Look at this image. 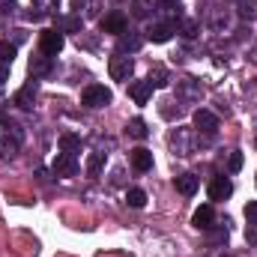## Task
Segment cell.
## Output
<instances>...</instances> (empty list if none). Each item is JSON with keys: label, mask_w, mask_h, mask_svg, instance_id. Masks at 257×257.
<instances>
[{"label": "cell", "mask_w": 257, "mask_h": 257, "mask_svg": "<svg viewBox=\"0 0 257 257\" xmlns=\"http://www.w3.org/2000/svg\"><path fill=\"white\" fill-rule=\"evenodd\" d=\"M141 45H144V39L135 36V33H123V36H117V54H135Z\"/></svg>", "instance_id": "cell-17"}, {"label": "cell", "mask_w": 257, "mask_h": 257, "mask_svg": "<svg viewBox=\"0 0 257 257\" xmlns=\"http://www.w3.org/2000/svg\"><path fill=\"white\" fill-rule=\"evenodd\" d=\"M156 6H162V9H177L180 0H156Z\"/></svg>", "instance_id": "cell-33"}, {"label": "cell", "mask_w": 257, "mask_h": 257, "mask_svg": "<svg viewBox=\"0 0 257 257\" xmlns=\"http://www.w3.org/2000/svg\"><path fill=\"white\" fill-rule=\"evenodd\" d=\"M12 60H15V45L0 42V63H3V66H12Z\"/></svg>", "instance_id": "cell-29"}, {"label": "cell", "mask_w": 257, "mask_h": 257, "mask_svg": "<svg viewBox=\"0 0 257 257\" xmlns=\"http://www.w3.org/2000/svg\"><path fill=\"white\" fill-rule=\"evenodd\" d=\"M132 168L135 171H141V174H147V171H153V153L150 150H132Z\"/></svg>", "instance_id": "cell-16"}, {"label": "cell", "mask_w": 257, "mask_h": 257, "mask_svg": "<svg viewBox=\"0 0 257 257\" xmlns=\"http://www.w3.org/2000/svg\"><path fill=\"white\" fill-rule=\"evenodd\" d=\"M108 72H111L114 81H128L132 72H135V63H132V57H126V54H117V57H111Z\"/></svg>", "instance_id": "cell-6"}, {"label": "cell", "mask_w": 257, "mask_h": 257, "mask_svg": "<svg viewBox=\"0 0 257 257\" xmlns=\"http://www.w3.org/2000/svg\"><path fill=\"white\" fill-rule=\"evenodd\" d=\"M0 126H3V117H0Z\"/></svg>", "instance_id": "cell-35"}, {"label": "cell", "mask_w": 257, "mask_h": 257, "mask_svg": "<svg viewBox=\"0 0 257 257\" xmlns=\"http://www.w3.org/2000/svg\"><path fill=\"white\" fill-rule=\"evenodd\" d=\"M63 45H66V36L60 30H45V33L39 36V51L48 54V57H57V54L63 51Z\"/></svg>", "instance_id": "cell-5"}, {"label": "cell", "mask_w": 257, "mask_h": 257, "mask_svg": "<svg viewBox=\"0 0 257 257\" xmlns=\"http://www.w3.org/2000/svg\"><path fill=\"white\" fill-rule=\"evenodd\" d=\"M168 144H171V150L177 153V156H192L194 153V132L192 128H174L171 132V138H168Z\"/></svg>", "instance_id": "cell-2"}, {"label": "cell", "mask_w": 257, "mask_h": 257, "mask_svg": "<svg viewBox=\"0 0 257 257\" xmlns=\"http://www.w3.org/2000/svg\"><path fill=\"white\" fill-rule=\"evenodd\" d=\"M126 135H128V138H135V141H144V138L150 135V128H147V123H144L141 117H135V120H128Z\"/></svg>", "instance_id": "cell-20"}, {"label": "cell", "mask_w": 257, "mask_h": 257, "mask_svg": "<svg viewBox=\"0 0 257 257\" xmlns=\"http://www.w3.org/2000/svg\"><path fill=\"white\" fill-rule=\"evenodd\" d=\"M9 132L3 135V141H0V159L3 162H12L15 156H18V150H21V141H24V132L21 126H15V123H9Z\"/></svg>", "instance_id": "cell-1"}, {"label": "cell", "mask_w": 257, "mask_h": 257, "mask_svg": "<svg viewBox=\"0 0 257 257\" xmlns=\"http://www.w3.org/2000/svg\"><path fill=\"white\" fill-rule=\"evenodd\" d=\"M177 192L186 194V197L194 194L197 192V177H194V174H180V177H177Z\"/></svg>", "instance_id": "cell-19"}, {"label": "cell", "mask_w": 257, "mask_h": 257, "mask_svg": "<svg viewBox=\"0 0 257 257\" xmlns=\"http://www.w3.org/2000/svg\"><path fill=\"white\" fill-rule=\"evenodd\" d=\"M177 87H180V99H183V102H194V99L200 96V90H197V84H194L192 78H186V81H180Z\"/></svg>", "instance_id": "cell-21"}, {"label": "cell", "mask_w": 257, "mask_h": 257, "mask_svg": "<svg viewBox=\"0 0 257 257\" xmlns=\"http://www.w3.org/2000/svg\"><path fill=\"white\" fill-rule=\"evenodd\" d=\"M233 194V183L227 180V177H215L212 183H209V197L212 200H227Z\"/></svg>", "instance_id": "cell-10"}, {"label": "cell", "mask_w": 257, "mask_h": 257, "mask_svg": "<svg viewBox=\"0 0 257 257\" xmlns=\"http://www.w3.org/2000/svg\"><path fill=\"white\" fill-rule=\"evenodd\" d=\"M33 99H36V84H33V81L24 84V87L15 93V105H18L21 111H30V108H33Z\"/></svg>", "instance_id": "cell-15"}, {"label": "cell", "mask_w": 257, "mask_h": 257, "mask_svg": "<svg viewBox=\"0 0 257 257\" xmlns=\"http://www.w3.org/2000/svg\"><path fill=\"white\" fill-rule=\"evenodd\" d=\"M81 27H84L81 15H60L57 18V30L60 33H81Z\"/></svg>", "instance_id": "cell-18"}, {"label": "cell", "mask_w": 257, "mask_h": 257, "mask_svg": "<svg viewBox=\"0 0 257 257\" xmlns=\"http://www.w3.org/2000/svg\"><path fill=\"white\" fill-rule=\"evenodd\" d=\"M245 218H248V224H257V200H251L245 206Z\"/></svg>", "instance_id": "cell-31"}, {"label": "cell", "mask_w": 257, "mask_h": 257, "mask_svg": "<svg viewBox=\"0 0 257 257\" xmlns=\"http://www.w3.org/2000/svg\"><path fill=\"white\" fill-rule=\"evenodd\" d=\"M12 9H15V0H0V15H6Z\"/></svg>", "instance_id": "cell-32"}, {"label": "cell", "mask_w": 257, "mask_h": 257, "mask_svg": "<svg viewBox=\"0 0 257 257\" xmlns=\"http://www.w3.org/2000/svg\"><path fill=\"white\" fill-rule=\"evenodd\" d=\"M81 102H84L87 108H105V105H111V90L102 87V84H90V87L81 93Z\"/></svg>", "instance_id": "cell-3"}, {"label": "cell", "mask_w": 257, "mask_h": 257, "mask_svg": "<svg viewBox=\"0 0 257 257\" xmlns=\"http://www.w3.org/2000/svg\"><path fill=\"white\" fill-rule=\"evenodd\" d=\"M51 69H54V57H48V54L30 57V75L33 78H45V75H51Z\"/></svg>", "instance_id": "cell-12"}, {"label": "cell", "mask_w": 257, "mask_h": 257, "mask_svg": "<svg viewBox=\"0 0 257 257\" xmlns=\"http://www.w3.org/2000/svg\"><path fill=\"white\" fill-rule=\"evenodd\" d=\"M150 6H153L150 0H135L132 3V15L135 18H150Z\"/></svg>", "instance_id": "cell-28"}, {"label": "cell", "mask_w": 257, "mask_h": 257, "mask_svg": "<svg viewBox=\"0 0 257 257\" xmlns=\"http://www.w3.org/2000/svg\"><path fill=\"white\" fill-rule=\"evenodd\" d=\"M54 174H57V177H75V174H78V159H75L72 153H60V156L54 159Z\"/></svg>", "instance_id": "cell-9"}, {"label": "cell", "mask_w": 257, "mask_h": 257, "mask_svg": "<svg viewBox=\"0 0 257 257\" xmlns=\"http://www.w3.org/2000/svg\"><path fill=\"white\" fill-rule=\"evenodd\" d=\"M126 203L132 206V209H141V206L147 203V192H144V189H128L126 192Z\"/></svg>", "instance_id": "cell-23"}, {"label": "cell", "mask_w": 257, "mask_h": 257, "mask_svg": "<svg viewBox=\"0 0 257 257\" xmlns=\"http://www.w3.org/2000/svg\"><path fill=\"white\" fill-rule=\"evenodd\" d=\"M60 150L75 156V153L81 150V138H78V135H60Z\"/></svg>", "instance_id": "cell-24"}, {"label": "cell", "mask_w": 257, "mask_h": 257, "mask_svg": "<svg viewBox=\"0 0 257 257\" xmlns=\"http://www.w3.org/2000/svg\"><path fill=\"white\" fill-rule=\"evenodd\" d=\"M239 18H242V21H254L257 18V3L254 0H239Z\"/></svg>", "instance_id": "cell-25"}, {"label": "cell", "mask_w": 257, "mask_h": 257, "mask_svg": "<svg viewBox=\"0 0 257 257\" xmlns=\"http://www.w3.org/2000/svg\"><path fill=\"white\" fill-rule=\"evenodd\" d=\"M6 78H9V66H3V63H0V84H3Z\"/></svg>", "instance_id": "cell-34"}, {"label": "cell", "mask_w": 257, "mask_h": 257, "mask_svg": "<svg viewBox=\"0 0 257 257\" xmlns=\"http://www.w3.org/2000/svg\"><path fill=\"white\" fill-rule=\"evenodd\" d=\"M72 9L81 18H96L99 9H102V0H72Z\"/></svg>", "instance_id": "cell-13"}, {"label": "cell", "mask_w": 257, "mask_h": 257, "mask_svg": "<svg viewBox=\"0 0 257 257\" xmlns=\"http://www.w3.org/2000/svg\"><path fill=\"white\" fill-rule=\"evenodd\" d=\"M194 132H197V135H206V138H215V132H218V117H215L212 111H206V108H197V111H194Z\"/></svg>", "instance_id": "cell-4"}, {"label": "cell", "mask_w": 257, "mask_h": 257, "mask_svg": "<svg viewBox=\"0 0 257 257\" xmlns=\"http://www.w3.org/2000/svg\"><path fill=\"white\" fill-rule=\"evenodd\" d=\"M153 87H168V72L162 69V66H156V69H150V78H147Z\"/></svg>", "instance_id": "cell-26"}, {"label": "cell", "mask_w": 257, "mask_h": 257, "mask_svg": "<svg viewBox=\"0 0 257 257\" xmlns=\"http://www.w3.org/2000/svg\"><path fill=\"white\" fill-rule=\"evenodd\" d=\"M128 96L135 99V105H147L150 96H153V84L150 81H135V84H128Z\"/></svg>", "instance_id": "cell-11"}, {"label": "cell", "mask_w": 257, "mask_h": 257, "mask_svg": "<svg viewBox=\"0 0 257 257\" xmlns=\"http://www.w3.org/2000/svg\"><path fill=\"white\" fill-rule=\"evenodd\" d=\"M212 221H215V212H212V206H209V203H203V206L192 215V224L197 227V230H209V227H212Z\"/></svg>", "instance_id": "cell-14"}, {"label": "cell", "mask_w": 257, "mask_h": 257, "mask_svg": "<svg viewBox=\"0 0 257 257\" xmlns=\"http://www.w3.org/2000/svg\"><path fill=\"white\" fill-rule=\"evenodd\" d=\"M174 33H177V21H162V24H153V27L147 30V39L156 42V45H162V42H168Z\"/></svg>", "instance_id": "cell-8"}, {"label": "cell", "mask_w": 257, "mask_h": 257, "mask_svg": "<svg viewBox=\"0 0 257 257\" xmlns=\"http://www.w3.org/2000/svg\"><path fill=\"white\" fill-rule=\"evenodd\" d=\"M99 27H102V33L123 36V33H126V27H128V21H126V15H123V12H108V15L99 21Z\"/></svg>", "instance_id": "cell-7"}, {"label": "cell", "mask_w": 257, "mask_h": 257, "mask_svg": "<svg viewBox=\"0 0 257 257\" xmlns=\"http://www.w3.org/2000/svg\"><path fill=\"white\" fill-rule=\"evenodd\" d=\"M33 9H39L42 15H54L60 9V0H33Z\"/></svg>", "instance_id": "cell-27"}, {"label": "cell", "mask_w": 257, "mask_h": 257, "mask_svg": "<svg viewBox=\"0 0 257 257\" xmlns=\"http://www.w3.org/2000/svg\"><path fill=\"white\" fill-rule=\"evenodd\" d=\"M239 168H242V153H239V150H233V153H230V159H227V171H230V174H236Z\"/></svg>", "instance_id": "cell-30"}, {"label": "cell", "mask_w": 257, "mask_h": 257, "mask_svg": "<svg viewBox=\"0 0 257 257\" xmlns=\"http://www.w3.org/2000/svg\"><path fill=\"white\" fill-rule=\"evenodd\" d=\"M102 165H105V153H90V159H87V174H90V177H99V174H102Z\"/></svg>", "instance_id": "cell-22"}]
</instances>
